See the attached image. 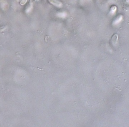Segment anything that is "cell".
<instances>
[{
	"label": "cell",
	"mask_w": 129,
	"mask_h": 127,
	"mask_svg": "<svg viewBox=\"0 0 129 127\" xmlns=\"http://www.w3.org/2000/svg\"><path fill=\"white\" fill-rule=\"evenodd\" d=\"M122 16H118V17H117V20H115V21H114V23L115 22V23H119L120 21V20H122Z\"/></svg>",
	"instance_id": "277c9868"
},
{
	"label": "cell",
	"mask_w": 129,
	"mask_h": 127,
	"mask_svg": "<svg viewBox=\"0 0 129 127\" xmlns=\"http://www.w3.org/2000/svg\"><path fill=\"white\" fill-rule=\"evenodd\" d=\"M116 10H117V7L115 6H112V8H110V13H114Z\"/></svg>",
	"instance_id": "3957f363"
},
{
	"label": "cell",
	"mask_w": 129,
	"mask_h": 127,
	"mask_svg": "<svg viewBox=\"0 0 129 127\" xmlns=\"http://www.w3.org/2000/svg\"><path fill=\"white\" fill-rule=\"evenodd\" d=\"M117 40H118V35H117V34H115V35H113V36L112 37L111 42L113 44H115L116 43H117Z\"/></svg>",
	"instance_id": "7a4b0ae2"
},
{
	"label": "cell",
	"mask_w": 129,
	"mask_h": 127,
	"mask_svg": "<svg viewBox=\"0 0 129 127\" xmlns=\"http://www.w3.org/2000/svg\"><path fill=\"white\" fill-rule=\"evenodd\" d=\"M49 1L50 4L54 5L56 7L62 8L63 6L62 3L60 1H59V0H49Z\"/></svg>",
	"instance_id": "6da1fadb"
},
{
	"label": "cell",
	"mask_w": 129,
	"mask_h": 127,
	"mask_svg": "<svg viewBox=\"0 0 129 127\" xmlns=\"http://www.w3.org/2000/svg\"><path fill=\"white\" fill-rule=\"evenodd\" d=\"M35 1V0H30V3H32L34 2Z\"/></svg>",
	"instance_id": "5b68a950"
}]
</instances>
